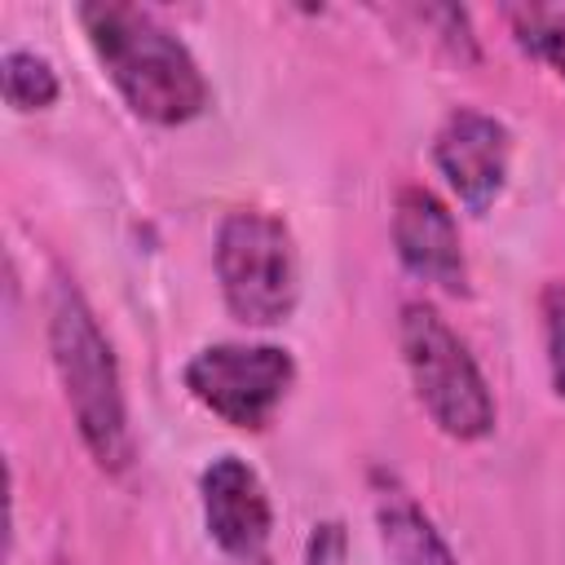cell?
I'll return each instance as SVG.
<instances>
[{"mask_svg": "<svg viewBox=\"0 0 565 565\" xmlns=\"http://www.w3.org/2000/svg\"><path fill=\"white\" fill-rule=\"evenodd\" d=\"M84 35L119 88L124 106L146 124H190L207 110L212 88L194 53L146 9L137 4H79Z\"/></svg>", "mask_w": 565, "mask_h": 565, "instance_id": "6da1fadb", "label": "cell"}, {"mask_svg": "<svg viewBox=\"0 0 565 565\" xmlns=\"http://www.w3.org/2000/svg\"><path fill=\"white\" fill-rule=\"evenodd\" d=\"M49 353L71 406V419L79 428L84 450L93 463L110 477L128 472L132 463V428H128V397H124V375L115 362V349L106 331L97 327L88 300L71 287L57 282L49 300Z\"/></svg>", "mask_w": 565, "mask_h": 565, "instance_id": "7a4b0ae2", "label": "cell"}, {"mask_svg": "<svg viewBox=\"0 0 565 565\" xmlns=\"http://www.w3.org/2000/svg\"><path fill=\"white\" fill-rule=\"evenodd\" d=\"M397 344L411 375V388L428 419L455 437V441H481L494 433V397L490 384L468 353V344L455 335V327L428 305L406 300L397 318Z\"/></svg>", "mask_w": 565, "mask_h": 565, "instance_id": "3957f363", "label": "cell"}, {"mask_svg": "<svg viewBox=\"0 0 565 565\" xmlns=\"http://www.w3.org/2000/svg\"><path fill=\"white\" fill-rule=\"evenodd\" d=\"M216 282L225 309L247 327H278L300 300L296 238L265 207H234L216 230Z\"/></svg>", "mask_w": 565, "mask_h": 565, "instance_id": "277c9868", "label": "cell"}, {"mask_svg": "<svg viewBox=\"0 0 565 565\" xmlns=\"http://www.w3.org/2000/svg\"><path fill=\"white\" fill-rule=\"evenodd\" d=\"M296 362L278 344H207L185 362L190 397L230 428L260 433L282 406Z\"/></svg>", "mask_w": 565, "mask_h": 565, "instance_id": "5b68a950", "label": "cell"}, {"mask_svg": "<svg viewBox=\"0 0 565 565\" xmlns=\"http://www.w3.org/2000/svg\"><path fill=\"white\" fill-rule=\"evenodd\" d=\"M433 163L446 177V185L455 190V199L481 216L494 207V199L508 185L512 132L503 119H494L477 106H459L441 119V128L433 137Z\"/></svg>", "mask_w": 565, "mask_h": 565, "instance_id": "8992f818", "label": "cell"}, {"mask_svg": "<svg viewBox=\"0 0 565 565\" xmlns=\"http://www.w3.org/2000/svg\"><path fill=\"white\" fill-rule=\"evenodd\" d=\"M199 499H203L207 539L230 561L247 565V561L265 556V539L274 530V508H269V494L252 463H243L238 455L212 459L199 477Z\"/></svg>", "mask_w": 565, "mask_h": 565, "instance_id": "52a82bcc", "label": "cell"}, {"mask_svg": "<svg viewBox=\"0 0 565 565\" xmlns=\"http://www.w3.org/2000/svg\"><path fill=\"white\" fill-rule=\"evenodd\" d=\"M393 252L415 274L419 282L446 291V296H468V260L459 247V225L450 207L424 190L406 185L393 203Z\"/></svg>", "mask_w": 565, "mask_h": 565, "instance_id": "ba28073f", "label": "cell"}, {"mask_svg": "<svg viewBox=\"0 0 565 565\" xmlns=\"http://www.w3.org/2000/svg\"><path fill=\"white\" fill-rule=\"evenodd\" d=\"M375 525H380V543H384L388 565H459L450 543L433 525V516L397 481L380 486V494H375Z\"/></svg>", "mask_w": 565, "mask_h": 565, "instance_id": "9c48e42d", "label": "cell"}, {"mask_svg": "<svg viewBox=\"0 0 565 565\" xmlns=\"http://www.w3.org/2000/svg\"><path fill=\"white\" fill-rule=\"evenodd\" d=\"M0 84H4V102L13 110H49L57 102V93H62L53 62L31 53V49H9L4 53Z\"/></svg>", "mask_w": 565, "mask_h": 565, "instance_id": "30bf717a", "label": "cell"}, {"mask_svg": "<svg viewBox=\"0 0 565 565\" xmlns=\"http://www.w3.org/2000/svg\"><path fill=\"white\" fill-rule=\"evenodd\" d=\"M512 31L525 53H534L565 79V9H512Z\"/></svg>", "mask_w": 565, "mask_h": 565, "instance_id": "8fae6325", "label": "cell"}, {"mask_svg": "<svg viewBox=\"0 0 565 565\" xmlns=\"http://www.w3.org/2000/svg\"><path fill=\"white\" fill-rule=\"evenodd\" d=\"M543 309V340H547V371L552 388L565 397V282H547L539 296Z\"/></svg>", "mask_w": 565, "mask_h": 565, "instance_id": "7c38bea8", "label": "cell"}, {"mask_svg": "<svg viewBox=\"0 0 565 565\" xmlns=\"http://www.w3.org/2000/svg\"><path fill=\"white\" fill-rule=\"evenodd\" d=\"M305 565H344V530H340L335 521H331V525H318V530H313Z\"/></svg>", "mask_w": 565, "mask_h": 565, "instance_id": "4fadbf2b", "label": "cell"}, {"mask_svg": "<svg viewBox=\"0 0 565 565\" xmlns=\"http://www.w3.org/2000/svg\"><path fill=\"white\" fill-rule=\"evenodd\" d=\"M247 565H265V556H260V561H247Z\"/></svg>", "mask_w": 565, "mask_h": 565, "instance_id": "5bb4252c", "label": "cell"}]
</instances>
